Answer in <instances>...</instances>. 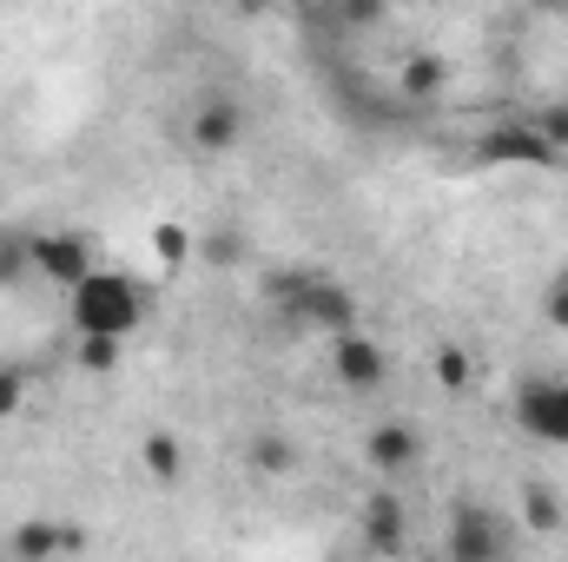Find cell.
<instances>
[{
  "label": "cell",
  "instance_id": "484cf974",
  "mask_svg": "<svg viewBox=\"0 0 568 562\" xmlns=\"http://www.w3.org/2000/svg\"><path fill=\"white\" fill-rule=\"evenodd\" d=\"M536 7H542V13H568V0H536Z\"/></svg>",
  "mask_w": 568,
  "mask_h": 562
},
{
  "label": "cell",
  "instance_id": "9a60e30c",
  "mask_svg": "<svg viewBox=\"0 0 568 562\" xmlns=\"http://www.w3.org/2000/svg\"><path fill=\"white\" fill-rule=\"evenodd\" d=\"M252 470H258V476H291V470H297V443L278 436V430L252 436Z\"/></svg>",
  "mask_w": 568,
  "mask_h": 562
},
{
  "label": "cell",
  "instance_id": "3957f363",
  "mask_svg": "<svg viewBox=\"0 0 568 562\" xmlns=\"http://www.w3.org/2000/svg\"><path fill=\"white\" fill-rule=\"evenodd\" d=\"M516 423L536 443H568V378H536L516 391Z\"/></svg>",
  "mask_w": 568,
  "mask_h": 562
},
{
  "label": "cell",
  "instance_id": "52a82bcc",
  "mask_svg": "<svg viewBox=\"0 0 568 562\" xmlns=\"http://www.w3.org/2000/svg\"><path fill=\"white\" fill-rule=\"evenodd\" d=\"M185 140L199 145V152H232V145L245 140V107L232 100V93H212V100H199V113H192V127H185Z\"/></svg>",
  "mask_w": 568,
  "mask_h": 562
},
{
  "label": "cell",
  "instance_id": "ac0fdd59",
  "mask_svg": "<svg viewBox=\"0 0 568 562\" xmlns=\"http://www.w3.org/2000/svg\"><path fill=\"white\" fill-rule=\"evenodd\" d=\"M523 516H529V530H562V496L542 490V483H529L523 490Z\"/></svg>",
  "mask_w": 568,
  "mask_h": 562
},
{
  "label": "cell",
  "instance_id": "603a6c76",
  "mask_svg": "<svg viewBox=\"0 0 568 562\" xmlns=\"http://www.w3.org/2000/svg\"><path fill=\"white\" fill-rule=\"evenodd\" d=\"M152 245H159V259H172V265H179V259L192 252V232H185V225H159V232H152Z\"/></svg>",
  "mask_w": 568,
  "mask_h": 562
},
{
  "label": "cell",
  "instance_id": "ffe728a7",
  "mask_svg": "<svg viewBox=\"0 0 568 562\" xmlns=\"http://www.w3.org/2000/svg\"><path fill=\"white\" fill-rule=\"evenodd\" d=\"M429 371H436L443 391H463V384H469V351H463V344H443V351L429 358Z\"/></svg>",
  "mask_w": 568,
  "mask_h": 562
},
{
  "label": "cell",
  "instance_id": "4fadbf2b",
  "mask_svg": "<svg viewBox=\"0 0 568 562\" xmlns=\"http://www.w3.org/2000/svg\"><path fill=\"white\" fill-rule=\"evenodd\" d=\"M140 456H145V476H152V483H179V476H185V443H179L172 430H152L140 443Z\"/></svg>",
  "mask_w": 568,
  "mask_h": 562
},
{
  "label": "cell",
  "instance_id": "ba28073f",
  "mask_svg": "<svg viewBox=\"0 0 568 562\" xmlns=\"http://www.w3.org/2000/svg\"><path fill=\"white\" fill-rule=\"evenodd\" d=\"M364 456H371V470H384V476H397V470H410L417 456H424V436L410 430V423H377L371 436H364Z\"/></svg>",
  "mask_w": 568,
  "mask_h": 562
},
{
  "label": "cell",
  "instance_id": "5b68a950",
  "mask_svg": "<svg viewBox=\"0 0 568 562\" xmlns=\"http://www.w3.org/2000/svg\"><path fill=\"white\" fill-rule=\"evenodd\" d=\"M33 272L47 284H60V291H73L93 272V245L80 232H33Z\"/></svg>",
  "mask_w": 568,
  "mask_h": 562
},
{
  "label": "cell",
  "instance_id": "5bb4252c",
  "mask_svg": "<svg viewBox=\"0 0 568 562\" xmlns=\"http://www.w3.org/2000/svg\"><path fill=\"white\" fill-rule=\"evenodd\" d=\"M120 358H126V338H106V331H80V344H73V364L93 378L120 371Z\"/></svg>",
  "mask_w": 568,
  "mask_h": 562
},
{
  "label": "cell",
  "instance_id": "6da1fadb",
  "mask_svg": "<svg viewBox=\"0 0 568 562\" xmlns=\"http://www.w3.org/2000/svg\"><path fill=\"white\" fill-rule=\"evenodd\" d=\"M73 304V331H106V338H133L145 318V298L126 272H87L67 291Z\"/></svg>",
  "mask_w": 568,
  "mask_h": 562
},
{
  "label": "cell",
  "instance_id": "30bf717a",
  "mask_svg": "<svg viewBox=\"0 0 568 562\" xmlns=\"http://www.w3.org/2000/svg\"><path fill=\"white\" fill-rule=\"evenodd\" d=\"M297 324H317V331H351L357 324V298L344 291V284L317 279L311 284V298H304V318Z\"/></svg>",
  "mask_w": 568,
  "mask_h": 562
},
{
  "label": "cell",
  "instance_id": "7402d4cb",
  "mask_svg": "<svg viewBox=\"0 0 568 562\" xmlns=\"http://www.w3.org/2000/svg\"><path fill=\"white\" fill-rule=\"evenodd\" d=\"M542 318H549L556 331H568V272L549 279V291H542Z\"/></svg>",
  "mask_w": 568,
  "mask_h": 562
},
{
  "label": "cell",
  "instance_id": "cb8c5ba5",
  "mask_svg": "<svg viewBox=\"0 0 568 562\" xmlns=\"http://www.w3.org/2000/svg\"><path fill=\"white\" fill-rule=\"evenodd\" d=\"M536 133L556 145V152H568V107H542V120H536Z\"/></svg>",
  "mask_w": 568,
  "mask_h": 562
},
{
  "label": "cell",
  "instance_id": "8992f818",
  "mask_svg": "<svg viewBox=\"0 0 568 562\" xmlns=\"http://www.w3.org/2000/svg\"><path fill=\"white\" fill-rule=\"evenodd\" d=\"M476 159H483V165H536V172H542V165H556L562 152L542 140L536 127H489V133L476 140Z\"/></svg>",
  "mask_w": 568,
  "mask_h": 562
},
{
  "label": "cell",
  "instance_id": "9c48e42d",
  "mask_svg": "<svg viewBox=\"0 0 568 562\" xmlns=\"http://www.w3.org/2000/svg\"><path fill=\"white\" fill-rule=\"evenodd\" d=\"M364 550H377V556H404L410 550V530H404V503L397 496H371L364 503Z\"/></svg>",
  "mask_w": 568,
  "mask_h": 562
},
{
  "label": "cell",
  "instance_id": "8fae6325",
  "mask_svg": "<svg viewBox=\"0 0 568 562\" xmlns=\"http://www.w3.org/2000/svg\"><path fill=\"white\" fill-rule=\"evenodd\" d=\"M80 543H87V536L67 530V523H27V530L7 536V550L20 562H47V556H60V550H80Z\"/></svg>",
  "mask_w": 568,
  "mask_h": 562
},
{
  "label": "cell",
  "instance_id": "7a4b0ae2",
  "mask_svg": "<svg viewBox=\"0 0 568 562\" xmlns=\"http://www.w3.org/2000/svg\"><path fill=\"white\" fill-rule=\"evenodd\" d=\"M449 562H496L516 550V536L483 510V503H456V516H449Z\"/></svg>",
  "mask_w": 568,
  "mask_h": 562
},
{
  "label": "cell",
  "instance_id": "44dd1931",
  "mask_svg": "<svg viewBox=\"0 0 568 562\" xmlns=\"http://www.w3.org/2000/svg\"><path fill=\"white\" fill-rule=\"evenodd\" d=\"M20 398H27V371L20 364H0V423L20 411Z\"/></svg>",
  "mask_w": 568,
  "mask_h": 562
},
{
  "label": "cell",
  "instance_id": "7c38bea8",
  "mask_svg": "<svg viewBox=\"0 0 568 562\" xmlns=\"http://www.w3.org/2000/svg\"><path fill=\"white\" fill-rule=\"evenodd\" d=\"M443 87H449V60H436V53H410L404 73H397V93L404 100H436Z\"/></svg>",
  "mask_w": 568,
  "mask_h": 562
},
{
  "label": "cell",
  "instance_id": "d4e9b609",
  "mask_svg": "<svg viewBox=\"0 0 568 562\" xmlns=\"http://www.w3.org/2000/svg\"><path fill=\"white\" fill-rule=\"evenodd\" d=\"M239 7H245V13H265V7H278V0H239Z\"/></svg>",
  "mask_w": 568,
  "mask_h": 562
},
{
  "label": "cell",
  "instance_id": "d6986e66",
  "mask_svg": "<svg viewBox=\"0 0 568 562\" xmlns=\"http://www.w3.org/2000/svg\"><path fill=\"white\" fill-rule=\"evenodd\" d=\"M331 20L337 33H371L384 20V0H331Z\"/></svg>",
  "mask_w": 568,
  "mask_h": 562
},
{
  "label": "cell",
  "instance_id": "277c9868",
  "mask_svg": "<svg viewBox=\"0 0 568 562\" xmlns=\"http://www.w3.org/2000/svg\"><path fill=\"white\" fill-rule=\"evenodd\" d=\"M384 371H390V358H384L377 338H364L357 324H351V331H331V378H337L344 391H377Z\"/></svg>",
  "mask_w": 568,
  "mask_h": 562
},
{
  "label": "cell",
  "instance_id": "2e32d148",
  "mask_svg": "<svg viewBox=\"0 0 568 562\" xmlns=\"http://www.w3.org/2000/svg\"><path fill=\"white\" fill-rule=\"evenodd\" d=\"M311 284H317V272H272L265 279V298H272V311H284V318H304Z\"/></svg>",
  "mask_w": 568,
  "mask_h": 562
},
{
  "label": "cell",
  "instance_id": "e0dca14e",
  "mask_svg": "<svg viewBox=\"0 0 568 562\" xmlns=\"http://www.w3.org/2000/svg\"><path fill=\"white\" fill-rule=\"evenodd\" d=\"M27 272H33V232H0V291H13Z\"/></svg>",
  "mask_w": 568,
  "mask_h": 562
}]
</instances>
